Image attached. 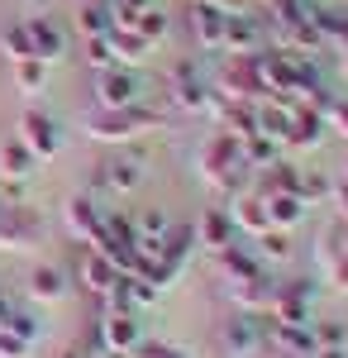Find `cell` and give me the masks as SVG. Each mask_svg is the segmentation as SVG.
Segmentation results:
<instances>
[{"instance_id": "cell-1", "label": "cell", "mask_w": 348, "mask_h": 358, "mask_svg": "<svg viewBox=\"0 0 348 358\" xmlns=\"http://www.w3.org/2000/svg\"><path fill=\"white\" fill-rule=\"evenodd\" d=\"M196 172L201 182H210L215 192H239L248 167H243V138H234L229 129H210L196 143Z\"/></svg>"}, {"instance_id": "cell-2", "label": "cell", "mask_w": 348, "mask_h": 358, "mask_svg": "<svg viewBox=\"0 0 348 358\" xmlns=\"http://www.w3.org/2000/svg\"><path fill=\"white\" fill-rule=\"evenodd\" d=\"M158 124H162V115L138 101V106H124V110H91L86 115V138H96V143H134Z\"/></svg>"}, {"instance_id": "cell-3", "label": "cell", "mask_w": 348, "mask_h": 358, "mask_svg": "<svg viewBox=\"0 0 348 358\" xmlns=\"http://www.w3.org/2000/svg\"><path fill=\"white\" fill-rule=\"evenodd\" d=\"M96 344L106 349V354H119L129 358L143 344V325H138L134 310H124V306H106V315L96 320Z\"/></svg>"}, {"instance_id": "cell-4", "label": "cell", "mask_w": 348, "mask_h": 358, "mask_svg": "<svg viewBox=\"0 0 348 358\" xmlns=\"http://www.w3.org/2000/svg\"><path fill=\"white\" fill-rule=\"evenodd\" d=\"M219 96L224 101H263L268 86L258 72V53H229L224 72H219Z\"/></svg>"}, {"instance_id": "cell-5", "label": "cell", "mask_w": 348, "mask_h": 358, "mask_svg": "<svg viewBox=\"0 0 348 358\" xmlns=\"http://www.w3.org/2000/svg\"><path fill=\"white\" fill-rule=\"evenodd\" d=\"M38 234H43L38 210H29V206H20V201H5V196H0V248H5V253L34 248Z\"/></svg>"}, {"instance_id": "cell-6", "label": "cell", "mask_w": 348, "mask_h": 358, "mask_svg": "<svg viewBox=\"0 0 348 358\" xmlns=\"http://www.w3.org/2000/svg\"><path fill=\"white\" fill-rule=\"evenodd\" d=\"M96 110H124V106H138V77H134V67H106V72H96Z\"/></svg>"}, {"instance_id": "cell-7", "label": "cell", "mask_w": 348, "mask_h": 358, "mask_svg": "<svg viewBox=\"0 0 348 358\" xmlns=\"http://www.w3.org/2000/svg\"><path fill=\"white\" fill-rule=\"evenodd\" d=\"M15 138L24 143L34 158H38V167L53 163L57 153H62V134H57V124H53L43 110H24V115H20V129H15Z\"/></svg>"}, {"instance_id": "cell-8", "label": "cell", "mask_w": 348, "mask_h": 358, "mask_svg": "<svg viewBox=\"0 0 348 358\" xmlns=\"http://www.w3.org/2000/svg\"><path fill=\"white\" fill-rule=\"evenodd\" d=\"M101 220H106V210L96 206V196H72L67 206H62V224H67V234L77 239V244H96L101 239Z\"/></svg>"}, {"instance_id": "cell-9", "label": "cell", "mask_w": 348, "mask_h": 358, "mask_svg": "<svg viewBox=\"0 0 348 358\" xmlns=\"http://www.w3.org/2000/svg\"><path fill=\"white\" fill-rule=\"evenodd\" d=\"M268 344L282 358H315V325H291V320H268Z\"/></svg>"}, {"instance_id": "cell-10", "label": "cell", "mask_w": 348, "mask_h": 358, "mask_svg": "<svg viewBox=\"0 0 348 358\" xmlns=\"http://www.w3.org/2000/svg\"><path fill=\"white\" fill-rule=\"evenodd\" d=\"M119 268H115V263H110L106 253H96V248H86V253H81V268H77V282L81 287H86V292H91V296H115V287H119Z\"/></svg>"}, {"instance_id": "cell-11", "label": "cell", "mask_w": 348, "mask_h": 358, "mask_svg": "<svg viewBox=\"0 0 348 358\" xmlns=\"http://www.w3.org/2000/svg\"><path fill=\"white\" fill-rule=\"evenodd\" d=\"M191 29H196V48L201 53H219L224 48V10H215L210 0L191 5Z\"/></svg>"}, {"instance_id": "cell-12", "label": "cell", "mask_w": 348, "mask_h": 358, "mask_svg": "<svg viewBox=\"0 0 348 358\" xmlns=\"http://www.w3.org/2000/svg\"><path fill=\"white\" fill-rule=\"evenodd\" d=\"M24 34H29V43H34V57H38V62H48V67H53L57 57H62V48H67V34H62L48 15L24 20Z\"/></svg>"}, {"instance_id": "cell-13", "label": "cell", "mask_w": 348, "mask_h": 358, "mask_svg": "<svg viewBox=\"0 0 348 358\" xmlns=\"http://www.w3.org/2000/svg\"><path fill=\"white\" fill-rule=\"evenodd\" d=\"M215 258H219V273H224V282H248V277L268 273V263L253 253V244H224Z\"/></svg>"}, {"instance_id": "cell-14", "label": "cell", "mask_w": 348, "mask_h": 358, "mask_svg": "<svg viewBox=\"0 0 348 358\" xmlns=\"http://www.w3.org/2000/svg\"><path fill=\"white\" fill-rule=\"evenodd\" d=\"M258 344H268V330L258 325V315H243L239 310V315L224 325V349H229L234 358H248Z\"/></svg>"}, {"instance_id": "cell-15", "label": "cell", "mask_w": 348, "mask_h": 358, "mask_svg": "<svg viewBox=\"0 0 348 358\" xmlns=\"http://www.w3.org/2000/svg\"><path fill=\"white\" fill-rule=\"evenodd\" d=\"M191 229H196V244L210 248V253H219L224 244H234V220H229V210H219V206L201 210V220L191 224Z\"/></svg>"}, {"instance_id": "cell-16", "label": "cell", "mask_w": 348, "mask_h": 358, "mask_svg": "<svg viewBox=\"0 0 348 358\" xmlns=\"http://www.w3.org/2000/svg\"><path fill=\"white\" fill-rule=\"evenodd\" d=\"M258 38H263V24L253 10L224 15V53H258Z\"/></svg>"}, {"instance_id": "cell-17", "label": "cell", "mask_w": 348, "mask_h": 358, "mask_svg": "<svg viewBox=\"0 0 348 358\" xmlns=\"http://www.w3.org/2000/svg\"><path fill=\"white\" fill-rule=\"evenodd\" d=\"M229 220H234V229H243L248 239L268 234V201H263L258 192H239V196H234V210H229Z\"/></svg>"}, {"instance_id": "cell-18", "label": "cell", "mask_w": 348, "mask_h": 358, "mask_svg": "<svg viewBox=\"0 0 348 358\" xmlns=\"http://www.w3.org/2000/svg\"><path fill=\"white\" fill-rule=\"evenodd\" d=\"M29 296H34L38 306L67 301V273H62V268H53V263H38V268L29 273Z\"/></svg>"}, {"instance_id": "cell-19", "label": "cell", "mask_w": 348, "mask_h": 358, "mask_svg": "<svg viewBox=\"0 0 348 358\" xmlns=\"http://www.w3.org/2000/svg\"><path fill=\"white\" fill-rule=\"evenodd\" d=\"M263 201H268V229H282V234H291L296 224L305 220V210H310V206H305V201H300L296 192L263 196Z\"/></svg>"}, {"instance_id": "cell-20", "label": "cell", "mask_w": 348, "mask_h": 358, "mask_svg": "<svg viewBox=\"0 0 348 358\" xmlns=\"http://www.w3.org/2000/svg\"><path fill=\"white\" fill-rule=\"evenodd\" d=\"M110 48H115V62L119 67H138V62L153 57V43L138 29H110Z\"/></svg>"}, {"instance_id": "cell-21", "label": "cell", "mask_w": 348, "mask_h": 358, "mask_svg": "<svg viewBox=\"0 0 348 358\" xmlns=\"http://www.w3.org/2000/svg\"><path fill=\"white\" fill-rule=\"evenodd\" d=\"M38 172V158L29 153L20 138H10V143H0V182H24Z\"/></svg>"}, {"instance_id": "cell-22", "label": "cell", "mask_w": 348, "mask_h": 358, "mask_svg": "<svg viewBox=\"0 0 348 358\" xmlns=\"http://www.w3.org/2000/svg\"><path fill=\"white\" fill-rule=\"evenodd\" d=\"M138 182H143V167L134 158H115L96 167V187H110V192H134Z\"/></svg>"}, {"instance_id": "cell-23", "label": "cell", "mask_w": 348, "mask_h": 358, "mask_svg": "<svg viewBox=\"0 0 348 358\" xmlns=\"http://www.w3.org/2000/svg\"><path fill=\"white\" fill-rule=\"evenodd\" d=\"M10 77H15V86H20L24 96H38V91L48 86V62H38V57H24V62H10Z\"/></svg>"}, {"instance_id": "cell-24", "label": "cell", "mask_w": 348, "mask_h": 358, "mask_svg": "<svg viewBox=\"0 0 348 358\" xmlns=\"http://www.w3.org/2000/svg\"><path fill=\"white\" fill-rule=\"evenodd\" d=\"M277 138H268V134H253V138H243V167L248 172H263V167H272L277 163Z\"/></svg>"}, {"instance_id": "cell-25", "label": "cell", "mask_w": 348, "mask_h": 358, "mask_svg": "<svg viewBox=\"0 0 348 358\" xmlns=\"http://www.w3.org/2000/svg\"><path fill=\"white\" fill-rule=\"evenodd\" d=\"M77 29L86 34V38H106V34H110V10H106V0H91V5L77 15Z\"/></svg>"}, {"instance_id": "cell-26", "label": "cell", "mask_w": 348, "mask_h": 358, "mask_svg": "<svg viewBox=\"0 0 348 358\" xmlns=\"http://www.w3.org/2000/svg\"><path fill=\"white\" fill-rule=\"evenodd\" d=\"M253 253H258L263 263H282V258H291V239H287L282 229H268V234L253 239Z\"/></svg>"}, {"instance_id": "cell-27", "label": "cell", "mask_w": 348, "mask_h": 358, "mask_svg": "<svg viewBox=\"0 0 348 358\" xmlns=\"http://www.w3.org/2000/svg\"><path fill=\"white\" fill-rule=\"evenodd\" d=\"M0 48H5V57H10V62L34 57V43H29V34H24V20H20V24H10L5 34H0Z\"/></svg>"}, {"instance_id": "cell-28", "label": "cell", "mask_w": 348, "mask_h": 358, "mask_svg": "<svg viewBox=\"0 0 348 358\" xmlns=\"http://www.w3.org/2000/svg\"><path fill=\"white\" fill-rule=\"evenodd\" d=\"M0 330H10V334H20V339H29V344H34V339L43 334V325H38V320H34L29 310H20V306H10V315L0 320Z\"/></svg>"}, {"instance_id": "cell-29", "label": "cell", "mask_w": 348, "mask_h": 358, "mask_svg": "<svg viewBox=\"0 0 348 358\" xmlns=\"http://www.w3.org/2000/svg\"><path fill=\"white\" fill-rule=\"evenodd\" d=\"M134 29H138V34H143V38H148V43H158L162 34H167V15L148 5V10H143V15H138V20H134Z\"/></svg>"}, {"instance_id": "cell-30", "label": "cell", "mask_w": 348, "mask_h": 358, "mask_svg": "<svg viewBox=\"0 0 348 358\" xmlns=\"http://www.w3.org/2000/svg\"><path fill=\"white\" fill-rule=\"evenodd\" d=\"M86 62H91L96 72L115 67V48H110V34H106V38H86Z\"/></svg>"}, {"instance_id": "cell-31", "label": "cell", "mask_w": 348, "mask_h": 358, "mask_svg": "<svg viewBox=\"0 0 348 358\" xmlns=\"http://www.w3.org/2000/svg\"><path fill=\"white\" fill-rule=\"evenodd\" d=\"M29 354H34V344H29V339L0 330V358H29Z\"/></svg>"}, {"instance_id": "cell-32", "label": "cell", "mask_w": 348, "mask_h": 358, "mask_svg": "<svg viewBox=\"0 0 348 358\" xmlns=\"http://www.w3.org/2000/svg\"><path fill=\"white\" fill-rule=\"evenodd\" d=\"M129 358H187V354H182L177 344H148V339H143V344H138Z\"/></svg>"}, {"instance_id": "cell-33", "label": "cell", "mask_w": 348, "mask_h": 358, "mask_svg": "<svg viewBox=\"0 0 348 358\" xmlns=\"http://www.w3.org/2000/svg\"><path fill=\"white\" fill-rule=\"evenodd\" d=\"M324 124H334L339 134H348V101H334V106H324Z\"/></svg>"}, {"instance_id": "cell-34", "label": "cell", "mask_w": 348, "mask_h": 358, "mask_svg": "<svg viewBox=\"0 0 348 358\" xmlns=\"http://www.w3.org/2000/svg\"><path fill=\"white\" fill-rule=\"evenodd\" d=\"M334 201H339V215H344V224H348V182H344V187H334Z\"/></svg>"}, {"instance_id": "cell-35", "label": "cell", "mask_w": 348, "mask_h": 358, "mask_svg": "<svg viewBox=\"0 0 348 358\" xmlns=\"http://www.w3.org/2000/svg\"><path fill=\"white\" fill-rule=\"evenodd\" d=\"M67 358H81V354H67Z\"/></svg>"}]
</instances>
